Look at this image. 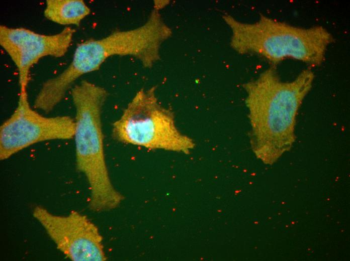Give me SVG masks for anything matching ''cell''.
Returning a JSON list of instances; mask_svg holds the SVG:
<instances>
[{
	"label": "cell",
	"instance_id": "5",
	"mask_svg": "<svg viewBox=\"0 0 350 261\" xmlns=\"http://www.w3.org/2000/svg\"><path fill=\"white\" fill-rule=\"evenodd\" d=\"M74 130V118L42 115L30 105L27 91H20L15 109L0 127V159L37 143L73 139Z\"/></svg>",
	"mask_w": 350,
	"mask_h": 261
},
{
	"label": "cell",
	"instance_id": "2",
	"mask_svg": "<svg viewBox=\"0 0 350 261\" xmlns=\"http://www.w3.org/2000/svg\"><path fill=\"white\" fill-rule=\"evenodd\" d=\"M71 95L75 110L73 139L76 167L89 184V207L95 212L113 210L124 197L113 185L105 158L102 113L108 92L82 80L73 87Z\"/></svg>",
	"mask_w": 350,
	"mask_h": 261
},
{
	"label": "cell",
	"instance_id": "3",
	"mask_svg": "<svg viewBox=\"0 0 350 261\" xmlns=\"http://www.w3.org/2000/svg\"><path fill=\"white\" fill-rule=\"evenodd\" d=\"M222 19L231 31L230 45L236 52L256 55L274 64L290 59L319 66L334 41L321 26L298 27L264 15L253 23L241 22L227 13Z\"/></svg>",
	"mask_w": 350,
	"mask_h": 261
},
{
	"label": "cell",
	"instance_id": "4",
	"mask_svg": "<svg viewBox=\"0 0 350 261\" xmlns=\"http://www.w3.org/2000/svg\"><path fill=\"white\" fill-rule=\"evenodd\" d=\"M156 89L152 86L137 92L113 123L112 138L149 149L189 154L195 147L194 140L179 129L173 112L159 103Z\"/></svg>",
	"mask_w": 350,
	"mask_h": 261
},
{
	"label": "cell",
	"instance_id": "6",
	"mask_svg": "<svg viewBox=\"0 0 350 261\" xmlns=\"http://www.w3.org/2000/svg\"><path fill=\"white\" fill-rule=\"evenodd\" d=\"M57 248L72 261H105L103 237L85 215L73 210L67 215L54 214L41 206L33 210Z\"/></svg>",
	"mask_w": 350,
	"mask_h": 261
},
{
	"label": "cell",
	"instance_id": "1",
	"mask_svg": "<svg viewBox=\"0 0 350 261\" xmlns=\"http://www.w3.org/2000/svg\"><path fill=\"white\" fill-rule=\"evenodd\" d=\"M314 77V72L307 69L293 80L284 81L272 66L243 84L250 144L264 163L276 162L295 143L298 113Z\"/></svg>",
	"mask_w": 350,
	"mask_h": 261
},
{
	"label": "cell",
	"instance_id": "8",
	"mask_svg": "<svg viewBox=\"0 0 350 261\" xmlns=\"http://www.w3.org/2000/svg\"><path fill=\"white\" fill-rule=\"evenodd\" d=\"M90 13V8L82 0H47L44 16L59 25L78 26Z\"/></svg>",
	"mask_w": 350,
	"mask_h": 261
},
{
	"label": "cell",
	"instance_id": "7",
	"mask_svg": "<svg viewBox=\"0 0 350 261\" xmlns=\"http://www.w3.org/2000/svg\"><path fill=\"white\" fill-rule=\"evenodd\" d=\"M75 30L43 34L24 28L0 26V45L17 67L20 91H27L31 68L42 58L63 57L71 44Z\"/></svg>",
	"mask_w": 350,
	"mask_h": 261
}]
</instances>
